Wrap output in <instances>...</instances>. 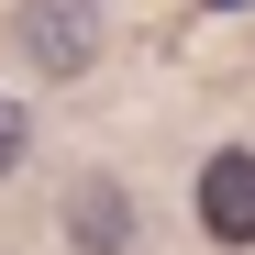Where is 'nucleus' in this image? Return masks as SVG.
<instances>
[{"label":"nucleus","instance_id":"f257e3e1","mask_svg":"<svg viewBox=\"0 0 255 255\" xmlns=\"http://www.w3.org/2000/svg\"><path fill=\"white\" fill-rule=\"evenodd\" d=\"M100 33H111L100 0H22L11 11V45H22L33 78H89L100 67Z\"/></svg>","mask_w":255,"mask_h":255},{"label":"nucleus","instance_id":"f03ea898","mask_svg":"<svg viewBox=\"0 0 255 255\" xmlns=\"http://www.w3.org/2000/svg\"><path fill=\"white\" fill-rule=\"evenodd\" d=\"M200 222H211V244H255V155L244 144H222L200 166Z\"/></svg>","mask_w":255,"mask_h":255},{"label":"nucleus","instance_id":"7ed1b4c3","mask_svg":"<svg viewBox=\"0 0 255 255\" xmlns=\"http://www.w3.org/2000/svg\"><path fill=\"white\" fill-rule=\"evenodd\" d=\"M67 244L78 255H122V244H133V189H122V178H78L67 189Z\"/></svg>","mask_w":255,"mask_h":255},{"label":"nucleus","instance_id":"20e7f679","mask_svg":"<svg viewBox=\"0 0 255 255\" xmlns=\"http://www.w3.org/2000/svg\"><path fill=\"white\" fill-rule=\"evenodd\" d=\"M22 155H33V122H22L11 100H0V178H11V166H22Z\"/></svg>","mask_w":255,"mask_h":255}]
</instances>
